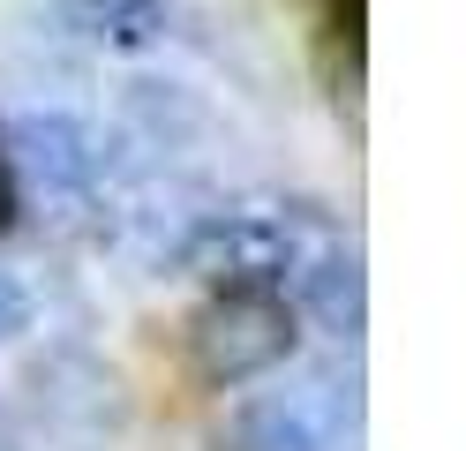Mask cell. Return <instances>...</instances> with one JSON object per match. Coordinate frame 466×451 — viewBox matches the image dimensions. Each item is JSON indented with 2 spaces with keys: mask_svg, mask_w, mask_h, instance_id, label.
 Here are the masks:
<instances>
[{
  "mask_svg": "<svg viewBox=\"0 0 466 451\" xmlns=\"http://www.w3.org/2000/svg\"><path fill=\"white\" fill-rule=\"evenodd\" d=\"M98 173H106V150L68 113H23L8 128V180L38 189V203L53 210H83L98 196Z\"/></svg>",
  "mask_w": 466,
  "mask_h": 451,
  "instance_id": "3",
  "label": "cell"
},
{
  "mask_svg": "<svg viewBox=\"0 0 466 451\" xmlns=\"http://www.w3.org/2000/svg\"><path fill=\"white\" fill-rule=\"evenodd\" d=\"M301 309L324 323L331 339H361V323H369V279H361V256L324 249V256L301 271Z\"/></svg>",
  "mask_w": 466,
  "mask_h": 451,
  "instance_id": "5",
  "label": "cell"
},
{
  "mask_svg": "<svg viewBox=\"0 0 466 451\" xmlns=\"http://www.w3.org/2000/svg\"><path fill=\"white\" fill-rule=\"evenodd\" d=\"M301 346L294 331V309L271 293V286H233V293H211L188 323V354H196V376L203 384H248L279 369L286 354Z\"/></svg>",
  "mask_w": 466,
  "mask_h": 451,
  "instance_id": "1",
  "label": "cell"
},
{
  "mask_svg": "<svg viewBox=\"0 0 466 451\" xmlns=\"http://www.w3.org/2000/svg\"><path fill=\"white\" fill-rule=\"evenodd\" d=\"M121 113H128V128L151 143V150H181V143H196L203 128H211L203 98H196V90H181V83H128Z\"/></svg>",
  "mask_w": 466,
  "mask_h": 451,
  "instance_id": "6",
  "label": "cell"
},
{
  "mask_svg": "<svg viewBox=\"0 0 466 451\" xmlns=\"http://www.w3.org/2000/svg\"><path fill=\"white\" fill-rule=\"evenodd\" d=\"M181 271L203 286H271L279 271H294V233L264 210H218V219H196V233L181 241Z\"/></svg>",
  "mask_w": 466,
  "mask_h": 451,
  "instance_id": "4",
  "label": "cell"
},
{
  "mask_svg": "<svg viewBox=\"0 0 466 451\" xmlns=\"http://www.w3.org/2000/svg\"><path fill=\"white\" fill-rule=\"evenodd\" d=\"M8 219H15V180H8V159H0V233H8Z\"/></svg>",
  "mask_w": 466,
  "mask_h": 451,
  "instance_id": "10",
  "label": "cell"
},
{
  "mask_svg": "<svg viewBox=\"0 0 466 451\" xmlns=\"http://www.w3.org/2000/svg\"><path fill=\"white\" fill-rule=\"evenodd\" d=\"M68 30H83V38H98L113 53H151L166 38V8L158 0H61Z\"/></svg>",
  "mask_w": 466,
  "mask_h": 451,
  "instance_id": "7",
  "label": "cell"
},
{
  "mask_svg": "<svg viewBox=\"0 0 466 451\" xmlns=\"http://www.w3.org/2000/svg\"><path fill=\"white\" fill-rule=\"evenodd\" d=\"M23 331H31V286H23L15 271L0 263V346H8V339H23Z\"/></svg>",
  "mask_w": 466,
  "mask_h": 451,
  "instance_id": "9",
  "label": "cell"
},
{
  "mask_svg": "<svg viewBox=\"0 0 466 451\" xmlns=\"http://www.w3.org/2000/svg\"><path fill=\"white\" fill-rule=\"evenodd\" d=\"M23 391H31V421L53 436V444H106L121 436L128 421V391L121 376L91 361L83 346H53L23 369Z\"/></svg>",
  "mask_w": 466,
  "mask_h": 451,
  "instance_id": "2",
  "label": "cell"
},
{
  "mask_svg": "<svg viewBox=\"0 0 466 451\" xmlns=\"http://www.w3.org/2000/svg\"><path fill=\"white\" fill-rule=\"evenodd\" d=\"M241 451H331L309 399H264L241 414Z\"/></svg>",
  "mask_w": 466,
  "mask_h": 451,
  "instance_id": "8",
  "label": "cell"
}]
</instances>
